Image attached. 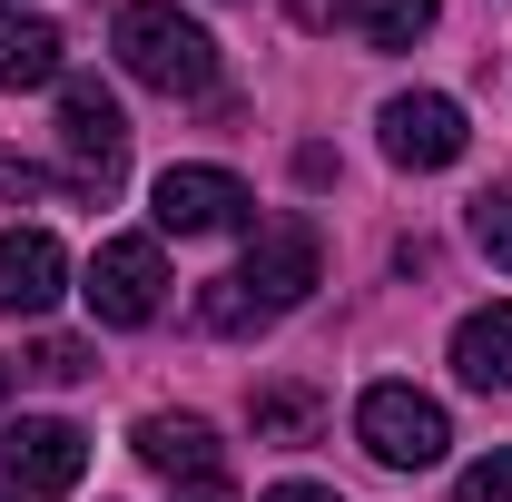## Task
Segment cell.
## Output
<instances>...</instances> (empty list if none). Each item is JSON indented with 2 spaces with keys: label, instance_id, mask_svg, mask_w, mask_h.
Instances as JSON below:
<instances>
[{
  "label": "cell",
  "instance_id": "obj_1",
  "mask_svg": "<svg viewBox=\"0 0 512 502\" xmlns=\"http://www.w3.org/2000/svg\"><path fill=\"white\" fill-rule=\"evenodd\" d=\"M119 69L138 89H168V99H197V89H217V40L197 30L178 0H128L119 10Z\"/></svg>",
  "mask_w": 512,
  "mask_h": 502
},
{
  "label": "cell",
  "instance_id": "obj_2",
  "mask_svg": "<svg viewBox=\"0 0 512 502\" xmlns=\"http://www.w3.org/2000/svg\"><path fill=\"white\" fill-rule=\"evenodd\" d=\"M355 443L394 463V473H424V463H444L453 453V414L434 394H414V384H375L365 404H355Z\"/></svg>",
  "mask_w": 512,
  "mask_h": 502
},
{
  "label": "cell",
  "instance_id": "obj_3",
  "mask_svg": "<svg viewBox=\"0 0 512 502\" xmlns=\"http://www.w3.org/2000/svg\"><path fill=\"white\" fill-rule=\"evenodd\" d=\"M316 276H325V247H316V227H306V217H266V227H247V266H237V286H247L266 315L306 306V296H316Z\"/></svg>",
  "mask_w": 512,
  "mask_h": 502
},
{
  "label": "cell",
  "instance_id": "obj_4",
  "mask_svg": "<svg viewBox=\"0 0 512 502\" xmlns=\"http://www.w3.org/2000/svg\"><path fill=\"white\" fill-rule=\"evenodd\" d=\"M60 148H69V168H79L89 197H109L128 178V119L99 79H60Z\"/></svg>",
  "mask_w": 512,
  "mask_h": 502
},
{
  "label": "cell",
  "instance_id": "obj_5",
  "mask_svg": "<svg viewBox=\"0 0 512 502\" xmlns=\"http://www.w3.org/2000/svg\"><path fill=\"white\" fill-rule=\"evenodd\" d=\"M89 315L99 325H148L158 315V296H168V256H158V237H109V247L89 256Z\"/></svg>",
  "mask_w": 512,
  "mask_h": 502
},
{
  "label": "cell",
  "instance_id": "obj_6",
  "mask_svg": "<svg viewBox=\"0 0 512 502\" xmlns=\"http://www.w3.org/2000/svg\"><path fill=\"white\" fill-rule=\"evenodd\" d=\"M79 473H89V434L60 424V414H20L0 434V483L10 493H69Z\"/></svg>",
  "mask_w": 512,
  "mask_h": 502
},
{
  "label": "cell",
  "instance_id": "obj_7",
  "mask_svg": "<svg viewBox=\"0 0 512 502\" xmlns=\"http://www.w3.org/2000/svg\"><path fill=\"white\" fill-rule=\"evenodd\" d=\"M473 148V128L453 109L444 89H404V99H384V158L394 168H453Z\"/></svg>",
  "mask_w": 512,
  "mask_h": 502
},
{
  "label": "cell",
  "instance_id": "obj_8",
  "mask_svg": "<svg viewBox=\"0 0 512 502\" xmlns=\"http://www.w3.org/2000/svg\"><path fill=\"white\" fill-rule=\"evenodd\" d=\"M256 197L227 178V168H168L158 178V227L168 237H217V227H247Z\"/></svg>",
  "mask_w": 512,
  "mask_h": 502
},
{
  "label": "cell",
  "instance_id": "obj_9",
  "mask_svg": "<svg viewBox=\"0 0 512 502\" xmlns=\"http://www.w3.org/2000/svg\"><path fill=\"white\" fill-rule=\"evenodd\" d=\"M69 286V256L50 227H0V315H50Z\"/></svg>",
  "mask_w": 512,
  "mask_h": 502
},
{
  "label": "cell",
  "instance_id": "obj_10",
  "mask_svg": "<svg viewBox=\"0 0 512 502\" xmlns=\"http://www.w3.org/2000/svg\"><path fill=\"white\" fill-rule=\"evenodd\" d=\"M138 463L148 473H168V483H197V473H217V424L207 414H138Z\"/></svg>",
  "mask_w": 512,
  "mask_h": 502
},
{
  "label": "cell",
  "instance_id": "obj_11",
  "mask_svg": "<svg viewBox=\"0 0 512 502\" xmlns=\"http://www.w3.org/2000/svg\"><path fill=\"white\" fill-rule=\"evenodd\" d=\"M453 375L483 394H512V306H473L453 325Z\"/></svg>",
  "mask_w": 512,
  "mask_h": 502
},
{
  "label": "cell",
  "instance_id": "obj_12",
  "mask_svg": "<svg viewBox=\"0 0 512 502\" xmlns=\"http://www.w3.org/2000/svg\"><path fill=\"white\" fill-rule=\"evenodd\" d=\"M60 79V30L40 10H0V89H50Z\"/></svg>",
  "mask_w": 512,
  "mask_h": 502
},
{
  "label": "cell",
  "instance_id": "obj_13",
  "mask_svg": "<svg viewBox=\"0 0 512 502\" xmlns=\"http://www.w3.org/2000/svg\"><path fill=\"white\" fill-rule=\"evenodd\" d=\"M434 10H444V0H335V20H345L355 40H375V50H414V40L434 30Z\"/></svg>",
  "mask_w": 512,
  "mask_h": 502
},
{
  "label": "cell",
  "instance_id": "obj_14",
  "mask_svg": "<svg viewBox=\"0 0 512 502\" xmlns=\"http://www.w3.org/2000/svg\"><path fill=\"white\" fill-rule=\"evenodd\" d=\"M316 424H325L316 394H296V384H266V394H256V443H306Z\"/></svg>",
  "mask_w": 512,
  "mask_h": 502
},
{
  "label": "cell",
  "instance_id": "obj_15",
  "mask_svg": "<svg viewBox=\"0 0 512 502\" xmlns=\"http://www.w3.org/2000/svg\"><path fill=\"white\" fill-rule=\"evenodd\" d=\"M197 325H207V335H247V325H266V306H256L237 276H217V286L197 296Z\"/></svg>",
  "mask_w": 512,
  "mask_h": 502
},
{
  "label": "cell",
  "instance_id": "obj_16",
  "mask_svg": "<svg viewBox=\"0 0 512 502\" xmlns=\"http://www.w3.org/2000/svg\"><path fill=\"white\" fill-rule=\"evenodd\" d=\"M473 247L493 256V266H512V188H483V197H473Z\"/></svg>",
  "mask_w": 512,
  "mask_h": 502
},
{
  "label": "cell",
  "instance_id": "obj_17",
  "mask_svg": "<svg viewBox=\"0 0 512 502\" xmlns=\"http://www.w3.org/2000/svg\"><path fill=\"white\" fill-rule=\"evenodd\" d=\"M30 375H40V384H79V375H99V365H89V345H69V335H40V345H30Z\"/></svg>",
  "mask_w": 512,
  "mask_h": 502
},
{
  "label": "cell",
  "instance_id": "obj_18",
  "mask_svg": "<svg viewBox=\"0 0 512 502\" xmlns=\"http://www.w3.org/2000/svg\"><path fill=\"white\" fill-rule=\"evenodd\" d=\"M463 502H512V443H503V453H483V463L463 473Z\"/></svg>",
  "mask_w": 512,
  "mask_h": 502
},
{
  "label": "cell",
  "instance_id": "obj_19",
  "mask_svg": "<svg viewBox=\"0 0 512 502\" xmlns=\"http://www.w3.org/2000/svg\"><path fill=\"white\" fill-rule=\"evenodd\" d=\"M256 502H345V493H325V483H266Z\"/></svg>",
  "mask_w": 512,
  "mask_h": 502
},
{
  "label": "cell",
  "instance_id": "obj_20",
  "mask_svg": "<svg viewBox=\"0 0 512 502\" xmlns=\"http://www.w3.org/2000/svg\"><path fill=\"white\" fill-rule=\"evenodd\" d=\"M178 502H237V493H227V473H197V483H178Z\"/></svg>",
  "mask_w": 512,
  "mask_h": 502
},
{
  "label": "cell",
  "instance_id": "obj_21",
  "mask_svg": "<svg viewBox=\"0 0 512 502\" xmlns=\"http://www.w3.org/2000/svg\"><path fill=\"white\" fill-rule=\"evenodd\" d=\"M0 404H10V365H0Z\"/></svg>",
  "mask_w": 512,
  "mask_h": 502
},
{
  "label": "cell",
  "instance_id": "obj_22",
  "mask_svg": "<svg viewBox=\"0 0 512 502\" xmlns=\"http://www.w3.org/2000/svg\"><path fill=\"white\" fill-rule=\"evenodd\" d=\"M0 502H10V493H0Z\"/></svg>",
  "mask_w": 512,
  "mask_h": 502
}]
</instances>
